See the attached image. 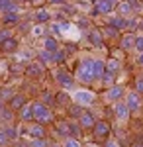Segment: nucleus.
<instances>
[{"instance_id":"obj_35","label":"nucleus","mask_w":143,"mask_h":147,"mask_svg":"<svg viewBox=\"0 0 143 147\" xmlns=\"http://www.w3.org/2000/svg\"><path fill=\"white\" fill-rule=\"evenodd\" d=\"M57 100L59 102H69V96H67L65 92H59V94H57Z\"/></svg>"},{"instance_id":"obj_2","label":"nucleus","mask_w":143,"mask_h":147,"mask_svg":"<svg viewBox=\"0 0 143 147\" xmlns=\"http://www.w3.org/2000/svg\"><path fill=\"white\" fill-rule=\"evenodd\" d=\"M33 118L39 120V122H49L51 120V110L43 102H37V104H33Z\"/></svg>"},{"instance_id":"obj_40","label":"nucleus","mask_w":143,"mask_h":147,"mask_svg":"<svg viewBox=\"0 0 143 147\" xmlns=\"http://www.w3.org/2000/svg\"><path fill=\"white\" fill-rule=\"evenodd\" d=\"M137 63L143 67V53H139V57H137Z\"/></svg>"},{"instance_id":"obj_11","label":"nucleus","mask_w":143,"mask_h":147,"mask_svg":"<svg viewBox=\"0 0 143 147\" xmlns=\"http://www.w3.org/2000/svg\"><path fill=\"white\" fill-rule=\"evenodd\" d=\"M92 73H94V80L100 79L102 73H104V63L98 61V59H92Z\"/></svg>"},{"instance_id":"obj_24","label":"nucleus","mask_w":143,"mask_h":147,"mask_svg":"<svg viewBox=\"0 0 143 147\" xmlns=\"http://www.w3.org/2000/svg\"><path fill=\"white\" fill-rule=\"evenodd\" d=\"M118 10H120L121 16H125V14H130V12H132V4H130V2H121L120 6H118Z\"/></svg>"},{"instance_id":"obj_21","label":"nucleus","mask_w":143,"mask_h":147,"mask_svg":"<svg viewBox=\"0 0 143 147\" xmlns=\"http://www.w3.org/2000/svg\"><path fill=\"white\" fill-rule=\"evenodd\" d=\"M133 41H135L133 35H125V37L121 39V47H123V49H133Z\"/></svg>"},{"instance_id":"obj_26","label":"nucleus","mask_w":143,"mask_h":147,"mask_svg":"<svg viewBox=\"0 0 143 147\" xmlns=\"http://www.w3.org/2000/svg\"><path fill=\"white\" fill-rule=\"evenodd\" d=\"M133 49L139 51V53H143V37H135V41H133Z\"/></svg>"},{"instance_id":"obj_32","label":"nucleus","mask_w":143,"mask_h":147,"mask_svg":"<svg viewBox=\"0 0 143 147\" xmlns=\"http://www.w3.org/2000/svg\"><path fill=\"white\" fill-rule=\"evenodd\" d=\"M116 34H118V30H116L114 26H108V28H106V35H110V37H116Z\"/></svg>"},{"instance_id":"obj_30","label":"nucleus","mask_w":143,"mask_h":147,"mask_svg":"<svg viewBox=\"0 0 143 147\" xmlns=\"http://www.w3.org/2000/svg\"><path fill=\"white\" fill-rule=\"evenodd\" d=\"M65 147H80V141H78V139H67Z\"/></svg>"},{"instance_id":"obj_28","label":"nucleus","mask_w":143,"mask_h":147,"mask_svg":"<svg viewBox=\"0 0 143 147\" xmlns=\"http://www.w3.org/2000/svg\"><path fill=\"white\" fill-rule=\"evenodd\" d=\"M10 139H8V134H6V129H2L0 131V145H6Z\"/></svg>"},{"instance_id":"obj_31","label":"nucleus","mask_w":143,"mask_h":147,"mask_svg":"<svg viewBox=\"0 0 143 147\" xmlns=\"http://www.w3.org/2000/svg\"><path fill=\"white\" fill-rule=\"evenodd\" d=\"M100 79L104 80V82H112V80H114V75L108 71V73H102V77H100Z\"/></svg>"},{"instance_id":"obj_39","label":"nucleus","mask_w":143,"mask_h":147,"mask_svg":"<svg viewBox=\"0 0 143 147\" xmlns=\"http://www.w3.org/2000/svg\"><path fill=\"white\" fill-rule=\"evenodd\" d=\"M135 88H137V92H143V79H139L135 82Z\"/></svg>"},{"instance_id":"obj_20","label":"nucleus","mask_w":143,"mask_h":147,"mask_svg":"<svg viewBox=\"0 0 143 147\" xmlns=\"http://www.w3.org/2000/svg\"><path fill=\"white\" fill-rule=\"evenodd\" d=\"M88 39H90V43H94L96 47H102V37H100L98 32H90L88 34Z\"/></svg>"},{"instance_id":"obj_23","label":"nucleus","mask_w":143,"mask_h":147,"mask_svg":"<svg viewBox=\"0 0 143 147\" xmlns=\"http://www.w3.org/2000/svg\"><path fill=\"white\" fill-rule=\"evenodd\" d=\"M30 134H32L33 137H43V127H41V125H32V127H30Z\"/></svg>"},{"instance_id":"obj_12","label":"nucleus","mask_w":143,"mask_h":147,"mask_svg":"<svg viewBox=\"0 0 143 147\" xmlns=\"http://www.w3.org/2000/svg\"><path fill=\"white\" fill-rule=\"evenodd\" d=\"M43 47H45V51H51V53H55L57 49H59V47H57V39L51 37V35H47L43 39Z\"/></svg>"},{"instance_id":"obj_42","label":"nucleus","mask_w":143,"mask_h":147,"mask_svg":"<svg viewBox=\"0 0 143 147\" xmlns=\"http://www.w3.org/2000/svg\"><path fill=\"white\" fill-rule=\"evenodd\" d=\"M106 147H118V145H116V143H112V141H108V143H106Z\"/></svg>"},{"instance_id":"obj_43","label":"nucleus","mask_w":143,"mask_h":147,"mask_svg":"<svg viewBox=\"0 0 143 147\" xmlns=\"http://www.w3.org/2000/svg\"><path fill=\"white\" fill-rule=\"evenodd\" d=\"M0 108H2V102H0Z\"/></svg>"},{"instance_id":"obj_37","label":"nucleus","mask_w":143,"mask_h":147,"mask_svg":"<svg viewBox=\"0 0 143 147\" xmlns=\"http://www.w3.org/2000/svg\"><path fill=\"white\" fill-rule=\"evenodd\" d=\"M59 131L61 134H69V124H59Z\"/></svg>"},{"instance_id":"obj_25","label":"nucleus","mask_w":143,"mask_h":147,"mask_svg":"<svg viewBox=\"0 0 143 147\" xmlns=\"http://www.w3.org/2000/svg\"><path fill=\"white\" fill-rule=\"evenodd\" d=\"M71 116H73V118H80V116H82V108H80V104L71 106Z\"/></svg>"},{"instance_id":"obj_5","label":"nucleus","mask_w":143,"mask_h":147,"mask_svg":"<svg viewBox=\"0 0 143 147\" xmlns=\"http://www.w3.org/2000/svg\"><path fill=\"white\" fill-rule=\"evenodd\" d=\"M55 79H57V82H59L61 86H65V88H71V86H73V82H75V80L71 79V75L65 73V71H57V73H55Z\"/></svg>"},{"instance_id":"obj_16","label":"nucleus","mask_w":143,"mask_h":147,"mask_svg":"<svg viewBox=\"0 0 143 147\" xmlns=\"http://www.w3.org/2000/svg\"><path fill=\"white\" fill-rule=\"evenodd\" d=\"M2 20L6 24H18L20 22V16H18V12H4Z\"/></svg>"},{"instance_id":"obj_19","label":"nucleus","mask_w":143,"mask_h":147,"mask_svg":"<svg viewBox=\"0 0 143 147\" xmlns=\"http://www.w3.org/2000/svg\"><path fill=\"white\" fill-rule=\"evenodd\" d=\"M39 61L41 63H55V55L51 51H41L39 53Z\"/></svg>"},{"instance_id":"obj_41","label":"nucleus","mask_w":143,"mask_h":147,"mask_svg":"<svg viewBox=\"0 0 143 147\" xmlns=\"http://www.w3.org/2000/svg\"><path fill=\"white\" fill-rule=\"evenodd\" d=\"M51 4H61V2H65V0H49Z\"/></svg>"},{"instance_id":"obj_1","label":"nucleus","mask_w":143,"mask_h":147,"mask_svg":"<svg viewBox=\"0 0 143 147\" xmlns=\"http://www.w3.org/2000/svg\"><path fill=\"white\" fill-rule=\"evenodd\" d=\"M77 77L80 82H94V73H92V59H88V61H82L80 63V67H78V73Z\"/></svg>"},{"instance_id":"obj_14","label":"nucleus","mask_w":143,"mask_h":147,"mask_svg":"<svg viewBox=\"0 0 143 147\" xmlns=\"http://www.w3.org/2000/svg\"><path fill=\"white\" fill-rule=\"evenodd\" d=\"M0 12H18L14 0H0Z\"/></svg>"},{"instance_id":"obj_3","label":"nucleus","mask_w":143,"mask_h":147,"mask_svg":"<svg viewBox=\"0 0 143 147\" xmlns=\"http://www.w3.org/2000/svg\"><path fill=\"white\" fill-rule=\"evenodd\" d=\"M125 104H127L130 112H135V110H139V108H141V100H139V94H137V92H130V94L125 96Z\"/></svg>"},{"instance_id":"obj_29","label":"nucleus","mask_w":143,"mask_h":147,"mask_svg":"<svg viewBox=\"0 0 143 147\" xmlns=\"http://www.w3.org/2000/svg\"><path fill=\"white\" fill-rule=\"evenodd\" d=\"M32 147H45V141L41 137H35V139H32Z\"/></svg>"},{"instance_id":"obj_33","label":"nucleus","mask_w":143,"mask_h":147,"mask_svg":"<svg viewBox=\"0 0 143 147\" xmlns=\"http://www.w3.org/2000/svg\"><path fill=\"white\" fill-rule=\"evenodd\" d=\"M53 102V94L51 92H43V104H51Z\"/></svg>"},{"instance_id":"obj_34","label":"nucleus","mask_w":143,"mask_h":147,"mask_svg":"<svg viewBox=\"0 0 143 147\" xmlns=\"http://www.w3.org/2000/svg\"><path fill=\"white\" fill-rule=\"evenodd\" d=\"M6 134H8V139H10V141H12L16 136H18V131H16L14 127H8V129H6Z\"/></svg>"},{"instance_id":"obj_38","label":"nucleus","mask_w":143,"mask_h":147,"mask_svg":"<svg viewBox=\"0 0 143 147\" xmlns=\"http://www.w3.org/2000/svg\"><path fill=\"white\" fill-rule=\"evenodd\" d=\"M116 69H118V63H116V61H110V65H108V71H110V73H114Z\"/></svg>"},{"instance_id":"obj_8","label":"nucleus","mask_w":143,"mask_h":147,"mask_svg":"<svg viewBox=\"0 0 143 147\" xmlns=\"http://www.w3.org/2000/svg\"><path fill=\"white\" fill-rule=\"evenodd\" d=\"M116 116L120 118V120H127V116H130V108H127V104L125 102H116Z\"/></svg>"},{"instance_id":"obj_15","label":"nucleus","mask_w":143,"mask_h":147,"mask_svg":"<svg viewBox=\"0 0 143 147\" xmlns=\"http://www.w3.org/2000/svg\"><path fill=\"white\" fill-rule=\"evenodd\" d=\"M20 116H22V120H32L33 118V106L24 104L22 108H20Z\"/></svg>"},{"instance_id":"obj_22","label":"nucleus","mask_w":143,"mask_h":147,"mask_svg":"<svg viewBox=\"0 0 143 147\" xmlns=\"http://www.w3.org/2000/svg\"><path fill=\"white\" fill-rule=\"evenodd\" d=\"M110 26H114L116 30H118V28H125V26H127V20H123V18H114V20H110Z\"/></svg>"},{"instance_id":"obj_10","label":"nucleus","mask_w":143,"mask_h":147,"mask_svg":"<svg viewBox=\"0 0 143 147\" xmlns=\"http://www.w3.org/2000/svg\"><path fill=\"white\" fill-rule=\"evenodd\" d=\"M94 134L98 137H104L110 134V125L106 124V122H94Z\"/></svg>"},{"instance_id":"obj_6","label":"nucleus","mask_w":143,"mask_h":147,"mask_svg":"<svg viewBox=\"0 0 143 147\" xmlns=\"http://www.w3.org/2000/svg\"><path fill=\"white\" fill-rule=\"evenodd\" d=\"M0 49H2L4 53H12V51H16V49H18V39L8 37V39L0 41Z\"/></svg>"},{"instance_id":"obj_13","label":"nucleus","mask_w":143,"mask_h":147,"mask_svg":"<svg viewBox=\"0 0 143 147\" xmlns=\"http://www.w3.org/2000/svg\"><path fill=\"white\" fill-rule=\"evenodd\" d=\"M78 120H80V125H82V127H94V116H92V114L82 112V116H80Z\"/></svg>"},{"instance_id":"obj_7","label":"nucleus","mask_w":143,"mask_h":147,"mask_svg":"<svg viewBox=\"0 0 143 147\" xmlns=\"http://www.w3.org/2000/svg\"><path fill=\"white\" fill-rule=\"evenodd\" d=\"M121 96H123V88H121V86H112L110 90L106 92V98H108L110 102L121 100Z\"/></svg>"},{"instance_id":"obj_9","label":"nucleus","mask_w":143,"mask_h":147,"mask_svg":"<svg viewBox=\"0 0 143 147\" xmlns=\"http://www.w3.org/2000/svg\"><path fill=\"white\" fill-rule=\"evenodd\" d=\"M96 10L102 14H110L114 10V0H98L96 2Z\"/></svg>"},{"instance_id":"obj_18","label":"nucleus","mask_w":143,"mask_h":147,"mask_svg":"<svg viewBox=\"0 0 143 147\" xmlns=\"http://www.w3.org/2000/svg\"><path fill=\"white\" fill-rule=\"evenodd\" d=\"M49 18H51V14H49L47 10H43V8H41V10H37V12H35V20H37L39 24H43V22H49Z\"/></svg>"},{"instance_id":"obj_36","label":"nucleus","mask_w":143,"mask_h":147,"mask_svg":"<svg viewBox=\"0 0 143 147\" xmlns=\"http://www.w3.org/2000/svg\"><path fill=\"white\" fill-rule=\"evenodd\" d=\"M8 37H10V32H8V30H2V32H0V41L8 39Z\"/></svg>"},{"instance_id":"obj_27","label":"nucleus","mask_w":143,"mask_h":147,"mask_svg":"<svg viewBox=\"0 0 143 147\" xmlns=\"http://www.w3.org/2000/svg\"><path fill=\"white\" fill-rule=\"evenodd\" d=\"M28 71H30V75H33V77H39V75H41V69L37 67V65H30Z\"/></svg>"},{"instance_id":"obj_17","label":"nucleus","mask_w":143,"mask_h":147,"mask_svg":"<svg viewBox=\"0 0 143 147\" xmlns=\"http://www.w3.org/2000/svg\"><path fill=\"white\" fill-rule=\"evenodd\" d=\"M24 104H26V100H24V96H20V94H18V96H12V98H10V106L14 108V110H20Z\"/></svg>"},{"instance_id":"obj_4","label":"nucleus","mask_w":143,"mask_h":147,"mask_svg":"<svg viewBox=\"0 0 143 147\" xmlns=\"http://www.w3.org/2000/svg\"><path fill=\"white\" fill-rule=\"evenodd\" d=\"M75 100H77V104H92L94 102V94L90 90H78L77 94H75Z\"/></svg>"}]
</instances>
